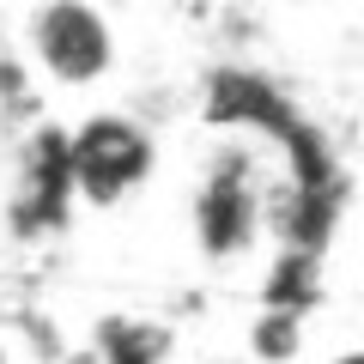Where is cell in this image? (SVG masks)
Returning a JSON list of instances; mask_svg holds the SVG:
<instances>
[{"label": "cell", "instance_id": "cell-4", "mask_svg": "<svg viewBox=\"0 0 364 364\" xmlns=\"http://www.w3.org/2000/svg\"><path fill=\"white\" fill-rule=\"evenodd\" d=\"M91 352L104 364H164L170 334L158 322H146V316H109V322L97 328V346Z\"/></svg>", "mask_w": 364, "mask_h": 364}, {"label": "cell", "instance_id": "cell-2", "mask_svg": "<svg viewBox=\"0 0 364 364\" xmlns=\"http://www.w3.org/2000/svg\"><path fill=\"white\" fill-rule=\"evenodd\" d=\"M31 55L55 85H91L116 61V37L91 0H43L31 13Z\"/></svg>", "mask_w": 364, "mask_h": 364}, {"label": "cell", "instance_id": "cell-6", "mask_svg": "<svg viewBox=\"0 0 364 364\" xmlns=\"http://www.w3.org/2000/svg\"><path fill=\"white\" fill-rule=\"evenodd\" d=\"M340 364H364V358H358V352H352V358H340Z\"/></svg>", "mask_w": 364, "mask_h": 364}, {"label": "cell", "instance_id": "cell-1", "mask_svg": "<svg viewBox=\"0 0 364 364\" xmlns=\"http://www.w3.org/2000/svg\"><path fill=\"white\" fill-rule=\"evenodd\" d=\"M152 176V134L128 116H97L67 140V182L91 207H116L128 188Z\"/></svg>", "mask_w": 364, "mask_h": 364}, {"label": "cell", "instance_id": "cell-7", "mask_svg": "<svg viewBox=\"0 0 364 364\" xmlns=\"http://www.w3.org/2000/svg\"><path fill=\"white\" fill-rule=\"evenodd\" d=\"M0 364H6V352H0Z\"/></svg>", "mask_w": 364, "mask_h": 364}, {"label": "cell", "instance_id": "cell-3", "mask_svg": "<svg viewBox=\"0 0 364 364\" xmlns=\"http://www.w3.org/2000/svg\"><path fill=\"white\" fill-rule=\"evenodd\" d=\"M255 219H261V200H255V182H249V158L243 152L213 158L207 182H200V195H195L200 249H207V255H237V249H249Z\"/></svg>", "mask_w": 364, "mask_h": 364}, {"label": "cell", "instance_id": "cell-5", "mask_svg": "<svg viewBox=\"0 0 364 364\" xmlns=\"http://www.w3.org/2000/svg\"><path fill=\"white\" fill-rule=\"evenodd\" d=\"M67 364H104V358H97V352H85V358H67Z\"/></svg>", "mask_w": 364, "mask_h": 364}]
</instances>
